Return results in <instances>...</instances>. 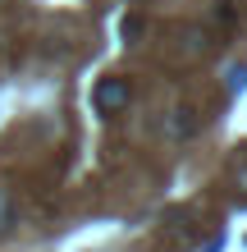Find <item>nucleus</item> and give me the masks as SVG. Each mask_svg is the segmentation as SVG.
<instances>
[{
  "mask_svg": "<svg viewBox=\"0 0 247 252\" xmlns=\"http://www.w3.org/2000/svg\"><path fill=\"white\" fill-rule=\"evenodd\" d=\"M197 128V120H192V110H174V120H169V133L174 138H188V133Z\"/></svg>",
  "mask_w": 247,
  "mask_h": 252,
  "instance_id": "nucleus-4",
  "label": "nucleus"
},
{
  "mask_svg": "<svg viewBox=\"0 0 247 252\" xmlns=\"http://www.w3.org/2000/svg\"><path fill=\"white\" fill-rule=\"evenodd\" d=\"M128 101H133V87H128V78H101L96 87H92V106H96V115H119Z\"/></svg>",
  "mask_w": 247,
  "mask_h": 252,
  "instance_id": "nucleus-1",
  "label": "nucleus"
},
{
  "mask_svg": "<svg viewBox=\"0 0 247 252\" xmlns=\"http://www.w3.org/2000/svg\"><path fill=\"white\" fill-rule=\"evenodd\" d=\"M224 87H229V96H238L247 87V64H229L224 69Z\"/></svg>",
  "mask_w": 247,
  "mask_h": 252,
  "instance_id": "nucleus-3",
  "label": "nucleus"
},
{
  "mask_svg": "<svg viewBox=\"0 0 247 252\" xmlns=\"http://www.w3.org/2000/svg\"><path fill=\"white\" fill-rule=\"evenodd\" d=\"M19 225V202H14V192L9 188H0V239Z\"/></svg>",
  "mask_w": 247,
  "mask_h": 252,
  "instance_id": "nucleus-2",
  "label": "nucleus"
},
{
  "mask_svg": "<svg viewBox=\"0 0 247 252\" xmlns=\"http://www.w3.org/2000/svg\"><path fill=\"white\" fill-rule=\"evenodd\" d=\"M234 188H243V202H247V160L234 170Z\"/></svg>",
  "mask_w": 247,
  "mask_h": 252,
  "instance_id": "nucleus-5",
  "label": "nucleus"
}]
</instances>
